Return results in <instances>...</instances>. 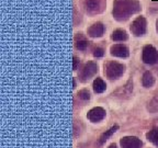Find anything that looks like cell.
Masks as SVG:
<instances>
[{
	"label": "cell",
	"mask_w": 158,
	"mask_h": 148,
	"mask_svg": "<svg viewBox=\"0 0 158 148\" xmlns=\"http://www.w3.org/2000/svg\"><path fill=\"white\" fill-rule=\"evenodd\" d=\"M142 9L137 0H114L112 14L116 21H126Z\"/></svg>",
	"instance_id": "obj_1"
},
{
	"label": "cell",
	"mask_w": 158,
	"mask_h": 148,
	"mask_svg": "<svg viewBox=\"0 0 158 148\" xmlns=\"http://www.w3.org/2000/svg\"><path fill=\"white\" fill-rule=\"evenodd\" d=\"M80 6L89 15H96L102 13L106 9V0H80Z\"/></svg>",
	"instance_id": "obj_2"
},
{
	"label": "cell",
	"mask_w": 158,
	"mask_h": 148,
	"mask_svg": "<svg viewBox=\"0 0 158 148\" xmlns=\"http://www.w3.org/2000/svg\"><path fill=\"white\" fill-rule=\"evenodd\" d=\"M125 72V65L118 62H108L104 65V74L111 80H115L123 76Z\"/></svg>",
	"instance_id": "obj_3"
},
{
	"label": "cell",
	"mask_w": 158,
	"mask_h": 148,
	"mask_svg": "<svg viewBox=\"0 0 158 148\" xmlns=\"http://www.w3.org/2000/svg\"><path fill=\"white\" fill-rule=\"evenodd\" d=\"M143 62L147 65H155L158 63V51L153 45H146L143 48L142 54Z\"/></svg>",
	"instance_id": "obj_4"
},
{
	"label": "cell",
	"mask_w": 158,
	"mask_h": 148,
	"mask_svg": "<svg viewBox=\"0 0 158 148\" xmlns=\"http://www.w3.org/2000/svg\"><path fill=\"white\" fill-rule=\"evenodd\" d=\"M97 72H98V65L94 62H88L84 65L81 72H79V79L80 81L86 82L90 78H92Z\"/></svg>",
	"instance_id": "obj_5"
},
{
	"label": "cell",
	"mask_w": 158,
	"mask_h": 148,
	"mask_svg": "<svg viewBox=\"0 0 158 148\" xmlns=\"http://www.w3.org/2000/svg\"><path fill=\"white\" fill-rule=\"evenodd\" d=\"M132 33H133L135 36H143L146 33V30H147V22H146V19L144 17H137L133 22H132L131 27Z\"/></svg>",
	"instance_id": "obj_6"
},
{
	"label": "cell",
	"mask_w": 158,
	"mask_h": 148,
	"mask_svg": "<svg viewBox=\"0 0 158 148\" xmlns=\"http://www.w3.org/2000/svg\"><path fill=\"white\" fill-rule=\"evenodd\" d=\"M87 117H88L91 122H94V123L100 122L106 117V110H104L103 108H100V106L94 108L88 112Z\"/></svg>",
	"instance_id": "obj_7"
},
{
	"label": "cell",
	"mask_w": 158,
	"mask_h": 148,
	"mask_svg": "<svg viewBox=\"0 0 158 148\" xmlns=\"http://www.w3.org/2000/svg\"><path fill=\"white\" fill-rule=\"evenodd\" d=\"M122 148H141L142 147V142L139 138L135 137V136H126L123 137L120 142Z\"/></svg>",
	"instance_id": "obj_8"
},
{
	"label": "cell",
	"mask_w": 158,
	"mask_h": 148,
	"mask_svg": "<svg viewBox=\"0 0 158 148\" xmlns=\"http://www.w3.org/2000/svg\"><path fill=\"white\" fill-rule=\"evenodd\" d=\"M110 52H111L112 56L121 57V58H126L130 55V51H128L127 46L124 44H114L113 46H111Z\"/></svg>",
	"instance_id": "obj_9"
},
{
	"label": "cell",
	"mask_w": 158,
	"mask_h": 148,
	"mask_svg": "<svg viewBox=\"0 0 158 148\" xmlns=\"http://www.w3.org/2000/svg\"><path fill=\"white\" fill-rule=\"evenodd\" d=\"M106 32V27L103 23L101 22H96L89 27L87 33L90 37H101Z\"/></svg>",
	"instance_id": "obj_10"
},
{
	"label": "cell",
	"mask_w": 158,
	"mask_h": 148,
	"mask_svg": "<svg viewBox=\"0 0 158 148\" xmlns=\"http://www.w3.org/2000/svg\"><path fill=\"white\" fill-rule=\"evenodd\" d=\"M88 45L89 42L87 41L86 37L82 35V33H77V35L75 36V46H76V48L85 52L88 48Z\"/></svg>",
	"instance_id": "obj_11"
},
{
	"label": "cell",
	"mask_w": 158,
	"mask_h": 148,
	"mask_svg": "<svg viewBox=\"0 0 158 148\" xmlns=\"http://www.w3.org/2000/svg\"><path fill=\"white\" fill-rule=\"evenodd\" d=\"M111 39H113L114 42H125L126 39H128V35H127V32H126L125 30L116 29L112 32Z\"/></svg>",
	"instance_id": "obj_12"
},
{
	"label": "cell",
	"mask_w": 158,
	"mask_h": 148,
	"mask_svg": "<svg viewBox=\"0 0 158 148\" xmlns=\"http://www.w3.org/2000/svg\"><path fill=\"white\" fill-rule=\"evenodd\" d=\"M142 84L145 88H151L155 84V78H154L153 74L151 72H146L143 75V79H142Z\"/></svg>",
	"instance_id": "obj_13"
},
{
	"label": "cell",
	"mask_w": 158,
	"mask_h": 148,
	"mask_svg": "<svg viewBox=\"0 0 158 148\" xmlns=\"http://www.w3.org/2000/svg\"><path fill=\"white\" fill-rule=\"evenodd\" d=\"M92 87H94V91L96 92V93H102V92L106 91V82H104L101 78L94 79Z\"/></svg>",
	"instance_id": "obj_14"
},
{
	"label": "cell",
	"mask_w": 158,
	"mask_h": 148,
	"mask_svg": "<svg viewBox=\"0 0 158 148\" xmlns=\"http://www.w3.org/2000/svg\"><path fill=\"white\" fill-rule=\"evenodd\" d=\"M146 137L148 141L152 142L154 145L158 147V128H153L152 131H149L146 134Z\"/></svg>",
	"instance_id": "obj_15"
},
{
	"label": "cell",
	"mask_w": 158,
	"mask_h": 148,
	"mask_svg": "<svg viewBox=\"0 0 158 148\" xmlns=\"http://www.w3.org/2000/svg\"><path fill=\"white\" fill-rule=\"evenodd\" d=\"M118 125H114V126H112L109 131H106V133H103L102 134V136L100 137V141H99V143L100 144H104L106 141H108V138L110 137V136L112 135V134H114L116 131H118Z\"/></svg>",
	"instance_id": "obj_16"
},
{
	"label": "cell",
	"mask_w": 158,
	"mask_h": 148,
	"mask_svg": "<svg viewBox=\"0 0 158 148\" xmlns=\"http://www.w3.org/2000/svg\"><path fill=\"white\" fill-rule=\"evenodd\" d=\"M77 96L79 97V99H81V100H89L90 99V92H89L88 89H82V90H80L78 92Z\"/></svg>",
	"instance_id": "obj_17"
},
{
	"label": "cell",
	"mask_w": 158,
	"mask_h": 148,
	"mask_svg": "<svg viewBox=\"0 0 158 148\" xmlns=\"http://www.w3.org/2000/svg\"><path fill=\"white\" fill-rule=\"evenodd\" d=\"M94 57H97V58H100V57H103V55H104V49L102 48V47H99V46H97V47H94Z\"/></svg>",
	"instance_id": "obj_18"
},
{
	"label": "cell",
	"mask_w": 158,
	"mask_h": 148,
	"mask_svg": "<svg viewBox=\"0 0 158 148\" xmlns=\"http://www.w3.org/2000/svg\"><path fill=\"white\" fill-rule=\"evenodd\" d=\"M73 59H74V63H73V69H74V70H77L78 65H79V58L77 56H74L73 57Z\"/></svg>",
	"instance_id": "obj_19"
},
{
	"label": "cell",
	"mask_w": 158,
	"mask_h": 148,
	"mask_svg": "<svg viewBox=\"0 0 158 148\" xmlns=\"http://www.w3.org/2000/svg\"><path fill=\"white\" fill-rule=\"evenodd\" d=\"M109 148H118V147H116V145H115V144H112V145H110V146H109Z\"/></svg>",
	"instance_id": "obj_20"
},
{
	"label": "cell",
	"mask_w": 158,
	"mask_h": 148,
	"mask_svg": "<svg viewBox=\"0 0 158 148\" xmlns=\"http://www.w3.org/2000/svg\"><path fill=\"white\" fill-rule=\"evenodd\" d=\"M156 30H157V33H158V20H157V22H156Z\"/></svg>",
	"instance_id": "obj_21"
}]
</instances>
